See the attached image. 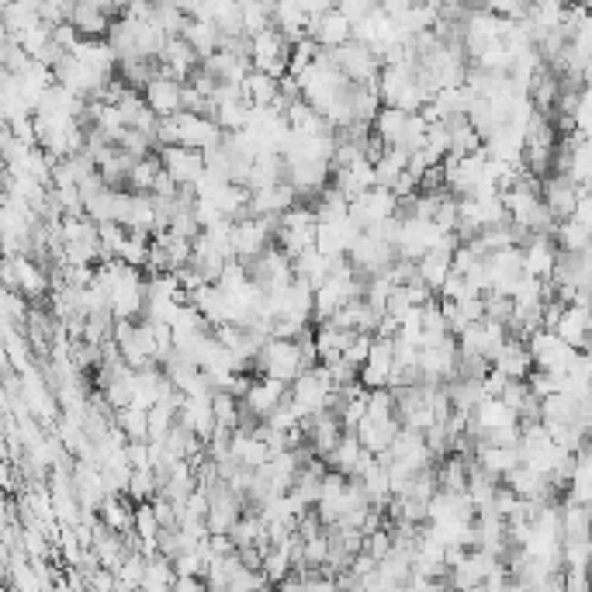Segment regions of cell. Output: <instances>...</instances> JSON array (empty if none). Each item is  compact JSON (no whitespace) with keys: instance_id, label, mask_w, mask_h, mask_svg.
Masks as SVG:
<instances>
[{"instance_id":"6da1fadb","label":"cell","mask_w":592,"mask_h":592,"mask_svg":"<svg viewBox=\"0 0 592 592\" xmlns=\"http://www.w3.org/2000/svg\"><path fill=\"white\" fill-rule=\"evenodd\" d=\"M4 284L7 291H18L32 305H42L45 298H53V277L32 257H7L4 260Z\"/></svg>"},{"instance_id":"7a4b0ae2","label":"cell","mask_w":592,"mask_h":592,"mask_svg":"<svg viewBox=\"0 0 592 592\" xmlns=\"http://www.w3.org/2000/svg\"><path fill=\"white\" fill-rule=\"evenodd\" d=\"M305 371H309V368H305V360H301V350H298V343H291V339H271L257 360L260 377L284 381L288 388H291Z\"/></svg>"},{"instance_id":"3957f363","label":"cell","mask_w":592,"mask_h":592,"mask_svg":"<svg viewBox=\"0 0 592 592\" xmlns=\"http://www.w3.org/2000/svg\"><path fill=\"white\" fill-rule=\"evenodd\" d=\"M163 159V170L177 180L180 187H195L197 180L205 177V153L187 149V146H170V149H159Z\"/></svg>"},{"instance_id":"277c9868","label":"cell","mask_w":592,"mask_h":592,"mask_svg":"<svg viewBox=\"0 0 592 592\" xmlns=\"http://www.w3.org/2000/svg\"><path fill=\"white\" fill-rule=\"evenodd\" d=\"M184 87L187 83H177V80L170 77H157L142 91V98H146L149 111L157 119H177V115H184Z\"/></svg>"},{"instance_id":"5b68a950","label":"cell","mask_w":592,"mask_h":592,"mask_svg":"<svg viewBox=\"0 0 592 592\" xmlns=\"http://www.w3.org/2000/svg\"><path fill=\"white\" fill-rule=\"evenodd\" d=\"M177 129H180V146L187 149H197V153H208L215 149L218 142L225 138V132L218 129L215 119H205V115H177Z\"/></svg>"},{"instance_id":"8992f818","label":"cell","mask_w":592,"mask_h":592,"mask_svg":"<svg viewBox=\"0 0 592 592\" xmlns=\"http://www.w3.org/2000/svg\"><path fill=\"white\" fill-rule=\"evenodd\" d=\"M215 395H195V398H184L180 406L177 423L184 430H191L195 436H201L205 444L212 440V434L218 430V419H215V406H212Z\"/></svg>"},{"instance_id":"52a82bcc","label":"cell","mask_w":592,"mask_h":592,"mask_svg":"<svg viewBox=\"0 0 592 592\" xmlns=\"http://www.w3.org/2000/svg\"><path fill=\"white\" fill-rule=\"evenodd\" d=\"M291 395V388L284 385V381H274V377H257L253 381V388H250V395L243 398V409L253 415V419H271V413H274L277 406L284 402Z\"/></svg>"},{"instance_id":"ba28073f","label":"cell","mask_w":592,"mask_h":592,"mask_svg":"<svg viewBox=\"0 0 592 592\" xmlns=\"http://www.w3.org/2000/svg\"><path fill=\"white\" fill-rule=\"evenodd\" d=\"M492 371L499 375H506L510 381H527L533 375V357H530V347L523 343V339H516L510 336L492 357Z\"/></svg>"},{"instance_id":"9c48e42d","label":"cell","mask_w":592,"mask_h":592,"mask_svg":"<svg viewBox=\"0 0 592 592\" xmlns=\"http://www.w3.org/2000/svg\"><path fill=\"white\" fill-rule=\"evenodd\" d=\"M578 201H582V191L572 177H548L544 180V205L558 222H568L578 212Z\"/></svg>"},{"instance_id":"30bf717a","label":"cell","mask_w":592,"mask_h":592,"mask_svg":"<svg viewBox=\"0 0 592 592\" xmlns=\"http://www.w3.org/2000/svg\"><path fill=\"white\" fill-rule=\"evenodd\" d=\"M309 39H316L322 49H339L347 42H354V24L339 14V7H333L326 18H309Z\"/></svg>"},{"instance_id":"8fae6325","label":"cell","mask_w":592,"mask_h":592,"mask_svg":"<svg viewBox=\"0 0 592 592\" xmlns=\"http://www.w3.org/2000/svg\"><path fill=\"white\" fill-rule=\"evenodd\" d=\"M558 253L561 250H558V243L551 236H533L523 246V274L548 281L554 274V267H558Z\"/></svg>"},{"instance_id":"7c38bea8","label":"cell","mask_w":592,"mask_h":592,"mask_svg":"<svg viewBox=\"0 0 592 592\" xmlns=\"http://www.w3.org/2000/svg\"><path fill=\"white\" fill-rule=\"evenodd\" d=\"M554 333L561 336V343H568L572 350H586V343H589L592 336V309L589 305H568V312L565 319L558 322V329Z\"/></svg>"},{"instance_id":"4fadbf2b","label":"cell","mask_w":592,"mask_h":592,"mask_svg":"<svg viewBox=\"0 0 592 592\" xmlns=\"http://www.w3.org/2000/svg\"><path fill=\"white\" fill-rule=\"evenodd\" d=\"M472 461L474 457L451 454L436 464V482H440V492L444 495H468L472 485Z\"/></svg>"},{"instance_id":"5bb4252c","label":"cell","mask_w":592,"mask_h":592,"mask_svg":"<svg viewBox=\"0 0 592 592\" xmlns=\"http://www.w3.org/2000/svg\"><path fill=\"white\" fill-rule=\"evenodd\" d=\"M474 464L478 468H485V472L492 474V478H499V482H506L510 474L523 464V454H520V447H478L474 451Z\"/></svg>"},{"instance_id":"9a60e30c","label":"cell","mask_w":592,"mask_h":592,"mask_svg":"<svg viewBox=\"0 0 592 592\" xmlns=\"http://www.w3.org/2000/svg\"><path fill=\"white\" fill-rule=\"evenodd\" d=\"M39 7L42 4H35V0L4 4V7H0V35H21V32H28V28L42 24Z\"/></svg>"},{"instance_id":"2e32d148","label":"cell","mask_w":592,"mask_h":592,"mask_svg":"<svg viewBox=\"0 0 592 592\" xmlns=\"http://www.w3.org/2000/svg\"><path fill=\"white\" fill-rule=\"evenodd\" d=\"M129 495H108L104 502H100L98 510V520L104 527H111L115 533H136V506H129L125 502Z\"/></svg>"},{"instance_id":"e0dca14e","label":"cell","mask_w":592,"mask_h":592,"mask_svg":"<svg viewBox=\"0 0 592 592\" xmlns=\"http://www.w3.org/2000/svg\"><path fill=\"white\" fill-rule=\"evenodd\" d=\"M288 180V159L277 153H260L253 163V177H250V191H271L277 184Z\"/></svg>"},{"instance_id":"ac0fdd59","label":"cell","mask_w":592,"mask_h":592,"mask_svg":"<svg viewBox=\"0 0 592 592\" xmlns=\"http://www.w3.org/2000/svg\"><path fill=\"white\" fill-rule=\"evenodd\" d=\"M350 339H354V333H347V329H336L333 322H322V326H316V347H319V357H322V364H333V360H339V357L347 354Z\"/></svg>"},{"instance_id":"d6986e66","label":"cell","mask_w":592,"mask_h":592,"mask_svg":"<svg viewBox=\"0 0 592 592\" xmlns=\"http://www.w3.org/2000/svg\"><path fill=\"white\" fill-rule=\"evenodd\" d=\"M447 395H451V406H454L457 413H468V415L485 402V388H482V381H468V377H454V381H447Z\"/></svg>"},{"instance_id":"ffe728a7","label":"cell","mask_w":592,"mask_h":592,"mask_svg":"<svg viewBox=\"0 0 592 592\" xmlns=\"http://www.w3.org/2000/svg\"><path fill=\"white\" fill-rule=\"evenodd\" d=\"M277 91H281V80L267 77V73H260V70H253V73L246 77V83H243V94H246V100H250L253 108H274Z\"/></svg>"},{"instance_id":"44dd1931","label":"cell","mask_w":592,"mask_h":592,"mask_svg":"<svg viewBox=\"0 0 592 592\" xmlns=\"http://www.w3.org/2000/svg\"><path fill=\"white\" fill-rule=\"evenodd\" d=\"M360 457H364V444H360V436H357V434H343L339 447H336L333 457H329L326 464H329L333 472L347 474V478H354L357 464H360Z\"/></svg>"},{"instance_id":"7402d4cb","label":"cell","mask_w":592,"mask_h":592,"mask_svg":"<svg viewBox=\"0 0 592 592\" xmlns=\"http://www.w3.org/2000/svg\"><path fill=\"white\" fill-rule=\"evenodd\" d=\"M554 243H558V250H565V253H586L592 246V233L582 225V222H558V233H554Z\"/></svg>"},{"instance_id":"603a6c76","label":"cell","mask_w":592,"mask_h":592,"mask_svg":"<svg viewBox=\"0 0 592 592\" xmlns=\"http://www.w3.org/2000/svg\"><path fill=\"white\" fill-rule=\"evenodd\" d=\"M115 423H119L121 434L129 436V444H149V413L146 409L129 406V409L115 413Z\"/></svg>"},{"instance_id":"cb8c5ba5","label":"cell","mask_w":592,"mask_h":592,"mask_svg":"<svg viewBox=\"0 0 592 592\" xmlns=\"http://www.w3.org/2000/svg\"><path fill=\"white\" fill-rule=\"evenodd\" d=\"M406 125H409V115L398 111V108H381V115L375 119V136L385 138L388 146H398L402 136H406Z\"/></svg>"},{"instance_id":"d4e9b609","label":"cell","mask_w":592,"mask_h":592,"mask_svg":"<svg viewBox=\"0 0 592 592\" xmlns=\"http://www.w3.org/2000/svg\"><path fill=\"white\" fill-rule=\"evenodd\" d=\"M149 21L157 24L167 39H177V35H184V28H187L191 18H184L180 4H153V18Z\"/></svg>"},{"instance_id":"484cf974","label":"cell","mask_w":592,"mask_h":592,"mask_svg":"<svg viewBox=\"0 0 592 592\" xmlns=\"http://www.w3.org/2000/svg\"><path fill=\"white\" fill-rule=\"evenodd\" d=\"M215 28L225 39H243L246 28H243V4L233 0H218L215 4Z\"/></svg>"},{"instance_id":"4316f807","label":"cell","mask_w":592,"mask_h":592,"mask_svg":"<svg viewBox=\"0 0 592 592\" xmlns=\"http://www.w3.org/2000/svg\"><path fill=\"white\" fill-rule=\"evenodd\" d=\"M406 170H409V153H406V149H398V146H392V149L385 153V159L375 167L377 187H388V191H392V184L402 177Z\"/></svg>"},{"instance_id":"83f0119b","label":"cell","mask_w":592,"mask_h":592,"mask_svg":"<svg viewBox=\"0 0 592 592\" xmlns=\"http://www.w3.org/2000/svg\"><path fill=\"white\" fill-rule=\"evenodd\" d=\"M243 28H246V39H257L260 32L274 28V4H243Z\"/></svg>"},{"instance_id":"f1b7e54d","label":"cell","mask_w":592,"mask_h":592,"mask_svg":"<svg viewBox=\"0 0 592 592\" xmlns=\"http://www.w3.org/2000/svg\"><path fill=\"white\" fill-rule=\"evenodd\" d=\"M212 406H215V419H218V426H225V430H239V423H243V402H239L236 395H229V392H215V398H212Z\"/></svg>"},{"instance_id":"f546056e","label":"cell","mask_w":592,"mask_h":592,"mask_svg":"<svg viewBox=\"0 0 592 592\" xmlns=\"http://www.w3.org/2000/svg\"><path fill=\"white\" fill-rule=\"evenodd\" d=\"M0 62H4V70H11V73H21L32 56L21 49V42L14 35H0Z\"/></svg>"},{"instance_id":"4dcf8cb0","label":"cell","mask_w":592,"mask_h":592,"mask_svg":"<svg viewBox=\"0 0 592 592\" xmlns=\"http://www.w3.org/2000/svg\"><path fill=\"white\" fill-rule=\"evenodd\" d=\"M513 312H516L513 298L495 295V291H489V295H485V319H489V322H499V326H506V329H510V322H513Z\"/></svg>"},{"instance_id":"1f68e13d","label":"cell","mask_w":592,"mask_h":592,"mask_svg":"<svg viewBox=\"0 0 592 592\" xmlns=\"http://www.w3.org/2000/svg\"><path fill=\"white\" fill-rule=\"evenodd\" d=\"M14 39L21 42V49H24L32 60H39L42 49H49V45H53V28H49V24H35V28L21 32V35H14Z\"/></svg>"},{"instance_id":"d6a6232c","label":"cell","mask_w":592,"mask_h":592,"mask_svg":"<svg viewBox=\"0 0 592 592\" xmlns=\"http://www.w3.org/2000/svg\"><path fill=\"white\" fill-rule=\"evenodd\" d=\"M375 339L377 336L371 333H354V339H350V347H347V354H343V360L350 364V368H364L368 364V357H371V350H375Z\"/></svg>"},{"instance_id":"836d02e7","label":"cell","mask_w":592,"mask_h":592,"mask_svg":"<svg viewBox=\"0 0 592 592\" xmlns=\"http://www.w3.org/2000/svg\"><path fill=\"white\" fill-rule=\"evenodd\" d=\"M527 385H530V392L544 402V398H551V395H558L561 392V377H554V375H548V371H537L533 368V375L527 377Z\"/></svg>"},{"instance_id":"e575fe53","label":"cell","mask_w":592,"mask_h":592,"mask_svg":"<svg viewBox=\"0 0 592 592\" xmlns=\"http://www.w3.org/2000/svg\"><path fill=\"white\" fill-rule=\"evenodd\" d=\"M339 7V14L350 21V24H357V21H364L368 14H375L377 4H371V0H347V4H336Z\"/></svg>"},{"instance_id":"d590c367","label":"cell","mask_w":592,"mask_h":592,"mask_svg":"<svg viewBox=\"0 0 592 592\" xmlns=\"http://www.w3.org/2000/svg\"><path fill=\"white\" fill-rule=\"evenodd\" d=\"M530 398H533V392H530V385H527V381H513V385L506 388V395H502V402H506L516 415H520V409H523Z\"/></svg>"},{"instance_id":"8d00e7d4","label":"cell","mask_w":592,"mask_h":592,"mask_svg":"<svg viewBox=\"0 0 592 592\" xmlns=\"http://www.w3.org/2000/svg\"><path fill=\"white\" fill-rule=\"evenodd\" d=\"M510 385H513V381H510L506 375H499V371H492V375L482 381V388H485V398H502Z\"/></svg>"},{"instance_id":"74e56055","label":"cell","mask_w":592,"mask_h":592,"mask_svg":"<svg viewBox=\"0 0 592 592\" xmlns=\"http://www.w3.org/2000/svg\"><path fill=\"white\" fill-rule=\"evenodd\" d=\"M575 125L578 132L586 136L592 129V91H582V100H578V115H575Z\"/></svg>"},{"instance_id":"f35d334b","label":"cell","mask_w":592,"mask_h":592,"mask_svg":"<svg viewBox=\"0 0 592 592\" xmlns=\"http://www.w3.org/2000/svg\"><path fill=\"white\" fill-rule=\"evenodd\" d=\"M575 222H582V225L592 233V197L582 195V201H578V212H575Z\"/></svg>"},{"instance_id":"ab89813d","label":"cell","mask_w":592,"mask_h":592,"mask_svg":"<svg viewBox=\"0 0 592 592\" xmlns=\"http://www.w3.org/2000/svg\"><path fill=\"white\" fill-rule=\"evenodd\" d=\"M582 87H586V91H592V60L586 62V70H582Z\"/></svg>"},{"instance_id":"60d3db41","label":"cell","mask_w":592,"mask_h":592,"mask_svg":"<svg viewBox=\"0 0 592 592\" xmlns=\"http://www.w3.org/2000/svg\"><path fill=\"white\" fill-rule=\"evenodd\" d=\"M586 451L592 454V434H589V440H586Z\"/></svg>"}]
</instances>
